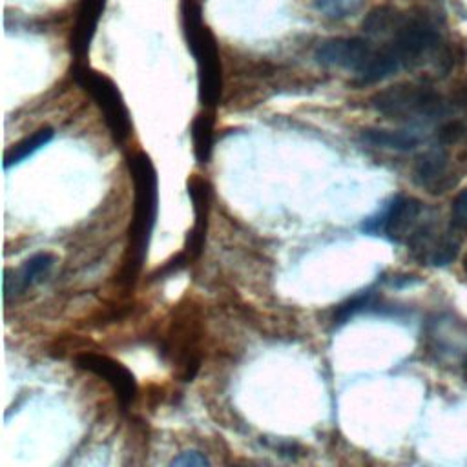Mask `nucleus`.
I'll return each instance as SVG.
<instances>
[{"mask_svg": "<svg viewBox=\"0 0 467 467\" xmlns=\"http://www.w3.org/2000/svg\"><path fill=\"white\" fill-rule=\"evenodd\" d=\"M438 142L441 146H451V144H456L463 139L465 135V124L462 120H449L445 124H441L438 128Z\"/></svg>", "mask_w": 467, "mask_h": 467, "instance_id": "obj_20", "label": "nucleus"}, {"mask_svg": "<svg viewBox=\"0 0 467 467\" xmlns=\"http://www.w3.org/2000/svg\"><path fill=\"white\" fill-rule=\"evenodd\" d=\"M387 44L400 58L401 67L414 69L432 60L436 69L445 73L452 66V53L441 44L440 33L429 16L420 11L403 13Z\"/></svg>", "mask_w": 467, "mask_h": 467, "instance_id": "obj_3", "label": "nucleus"}, {"mask_svg": "<svg viewBox=\"0 0 467 467\" xmlns=\"http://www.w3.org/2000/svg\"><path fill=\"white\" fill-rule=\"evenodd\" d=\"M128 170L133 182V215L128 228V250L122 266V279L128 285H133L148 255V246L157 221L159 175L146 151L130 155Z\"/></svg>", "mask_w": 467, "mask_h": 467, "instance_id": "obj_1", "label": "nucleus"}, {"mask_svg": "<svg viewBox=\"0 0 467 467\" xmlns=\"http://www.w3.org/2000/svg\"><path fill=\"white\" fill-rule=\"evenodd\" d=\"M55 137V130L49 126H42L38 128L35 133L24 137L22 140H18L16 144H13L5 155H4V168L9 170L20 162H24L26 159H29L33 153H36L38 150H42L44 146H47Z\"/></svg>", "mask_w": 467, "mask_h": 467, "instance_id": "obj_15", "label": "nucleus"}, {"mask_svg": "<svg viewBox=\"0 0 467 467\" xmlns=\"http://www.w3.org/2000/svg\"><path fill=\"white\" fill-rule=\"evenodd\" d=\"M75 363L78 368L88 370L97 378L104 379L115 392L122 409L131 405V401L137 396V379L126 365L97 352H82L77 356Z\"/></svg>", "mask_w": 467, "mask_h": 467, "instance_id": "obj_7", "label": "nucleus"}, {"mask_svg": "<svg viewBox=\"0 0 467 467\" xmlns=\"http://www.w3.org/2000/svg\"><path fill=\"white\" fill-rule=\"evenodd\" d=\"M370 299H372V292L370 290H365V292H359L352 297H348L347 301H343L336 312H334V325H345L348 319H352L356 314L363 312L368 305H370Z\"/></svg>", "mask_w": 467, "mask_h": 467, "instance_id": "obj_18", "label": "nucleus"}, {"mask_svg": "<svg viewBox=\"0 0 467 467\" xmlns=\"http://www.w3.org/2000/svg\"><path fill=\"white\" fill-rule=\"evenodd\" d=\"M451 102L454 106H462V108L467 106V82H463L458 88H454V91L451 95Z\"/></svg>", "mask_w": 467, "mask_h": 467, "instance_id": "obj_23", "label": "nucleus"}, {"mask_svg": "<svg viewBox=\"0 0 467 467\" xmlns=\"http://www.w3.org/2000/svg\"><path fill=\"white\" fill-rule=\"evenodd\" d=\"M106 0H80L75 11V20L69 33V49L77 62H82L93 42L99 22L102 18Z\"/></svg>", "mask_w": 467, "mask_h": 467, "instance_id": "obj_11", "label": "nucleus"}, {"mask_svg": "<svg viewBox=\"0 0 467 467\" xmlns=\"http://www.w3.org/2000/svg\"><path fill=\"white\" fill-rule=\"evenodd\" d=\"M458 254V241L452 237H440L432 244L427 261L434 266H443L449 265Z\"/></svg>", "mask_w": 467, "mask_h": 467, "instance_id": "obj_19", "label": "nucleus"}, {"mask_svg": "<svg viewBox=\"0 0 467 467\" xmlns=\"http://www.w3.org/2000/svg\"><path fill=\"white\" fill-rule=\"evenodd\" d=\"M463 270H465V272H467V255H465V257H463Z\"/></svg>", "mask_w": 467, "mask_h": 467, "instance_id": "obj_24", "label": "nucleus"}, {"mask_svg": "<svg viewBox=\"0 0 467 467\" xmlns=\"http://www.w3.org/2000/svg\"><path fill=\"white\" fill-rule=\"evenodd\" d=\"M188 195L192 201L195 223L192 230L188 232L184 252L190 257V261L199 259L202 254L204 243H206V232H208V217H210V201H212V186L206 179L199 175H192L188 179Z\"/></svg>", "mask_w": 467, "mask_h": 467, "instance_id": "obj_9", "label": "nucleus"}, {"mask_svg": "<svg viewBox=\"0 0 467 467\" xmlns=\"http://www.w3.org/2000/svg\"><path fill=\"white\" fill-rule=\"evenodd\" d=\"M170 465H173V467H204V465H210V460L204 456V452L192 449V451L179 452L170 462Z\"/></svg>", "mask_w": 467, "mask_h": 467, "instance_id": "obj_21", "label": "nucleus"}, {"mask_svg": "<svg viewBox=\"0 0 467 467\" xmlns=\"http://www.w3.org/2000/svg\"><path fill=\"white\" fill-rule=\"evenodd\" d=\"M374 47L370 40L361 36H336L323 40L316 51L314 58L325 67H341L354 71L356 75L365 67Z\"/></svg>", "mask_w": 467, "mask_h": 467, "instance_id": "obj_8", "label": "nucleus"}, {"mask_svg": "<svg viewBox=\"0 0 467 467\" xmlns=\"http://www.w3.org/2000/svg\"><path fill=\"white\" fill-rule=\"evenodd\" d=\"M363 0H314V7L330 20H343L356 15Z\"/></svg>", "mask_w": 467, "mask_h": 467, "instance_id": "obj_17", "label": "nucleus"}, {"mask_svg": "<svg viewBox=\"0 0 467 467\" xmlns=\"http://www.w3.org/2000/svg\"><path fill=\"white\" fill-rule=\"evenodd\" d=\"M401 15H403L401 11L390 5H378L367 13L361 27L368 36H374V38L387 36V35H392L394 29L398 27Z\"/></svg>", "mask_w": 467, "mask_h": 467, "instance_id": "obj_16", "label": "nucleus"}, {"mask_svg": "<svg viewBox=\"0 0 467 467\" xmlns=\"http://www.w3.org/2000/svg\"><path fill=\"white\" fill-rule=\"evenodd\" d=\"M452 226L454 228H467V188H463L452 201Z\"/></svg>", "mask_w": 467, "mask_h": 467, "instance_id": "obj_22", "label": "nucleus"}, {"mask_svg": "<svg viewBox=\"0 0 467 467\" xmlns=\"http://www.w3.org/2000/svg\"><path fill=\"white\" fill-rule=\"evenodd\" d=\"M361 142L383 148V150H394V151H410L420 144V137L407 130H385V128H365L359 133Z\"/></svg>", "mask_w": 467, "mask_h": 467, "instance_id": "obj_13", "label": "nucleus"}, {"mask_svg": "<svg viewBox=\"0 0 467 467\" xmlns=\"http://www.w3.org/2000/svg\"><path fill=\"white\" fill-rule=\"evenodd\" d=\"M75 82L93 99L100 109L104 122L117 144H122L131 135V115L124 102L119 86L102 71H97L86 64L73 67Z\"/></svg>", "mask_w": 467, "mask_h": 467, "instance_id": "obj_4", "label": "nucleus"}, {"mask_svg": "<svg viewBox=\"0 0 467 467\" xmlns=\"http://www.w3.org/2000/svg\"><path fill=\"white\" fill-rule=\"evenodd\" d=\"M57 257L49 252H38L26 259L18 270H5L4 274V296L5 299L26 292L31 285L40 281L55 265Z\"/></svg>", "mask_w": 467, "mask_h": 467, "instance_id": "obj_12", "label": "nucleus"}, {"mask_svg": "<svg viewBox=\"0 0 467 467\" xmlns=\"http://www.w3.org/2000/svg\"><path fill=\"white\" fill-rule=\"evenodd\" d=\"M213 111L210 108H204L201 111L192 126H190V135H192V146H193V155L199 164H206L212 157L213 150Z\"/></svg>", "mask_w": 467, "mask_h": 467, "instance_id": "obj_14", "label": "nucleus"}, {"mask_svg": "<svg viewBox=\"0 0 467 467\" xmlns=\"http://www.w3.org/2000/svg\"><path fill=\"white\" fill-rule=\"evenodd\" d=\"M423 204L416 197L398 195L379 213L361 223V232L368 235H385L394 243H407L416 230Z\"/></svg>", "mask_w": 467, "mask_h": 467, "instance_id": "obj_6", "label": "nucleus"}, {"mask_svg": "<svg viewBox=\"0 0 467 467\" xmlns=\"http://www.w3.org/2000/svg\"><path fill=\"white\" fill-rule=\"evenodd\" d=\"M412 179L432 195L445 193L458 182V175L451 170L447 153L441 150H429L421 153L414 162Z\"/></svg>", "mask_w": 467, "mask_h": 467, "instance_id": "obj_10", "label": "nucleus"}, {"mask_svg": "<svg viewBox=\"0 0 467 467\" xmlns=\"http://www.w3.org/2000/svg\"><path fill=\"white\" fill-rule=\"evenodd\" d=\"M182 31L197 66V93L204 108L213 109L223 97V66L217 38L204 24L201 5L186 0L182 5Z\"/></svg>", "mask_w": 467, "mask_h": 467, "instance_id": "obj_2", "label": "nucleus"}, {"mask_svg": "<svg viewBox=\"0 0 467 467\" xmlns=\"http://www.w3.org/2000/svg\"><path fill=\"white\" fill-rule=\"evenodd\" d=\"M370 106L387 119L412 120L443 111V99L431 86L398 82L370 97Z\"/></svg>", "mask_w": 467, "mask_h": 467, "instance_id": "obj_5", "label": "nucleus"}]
</instances>
